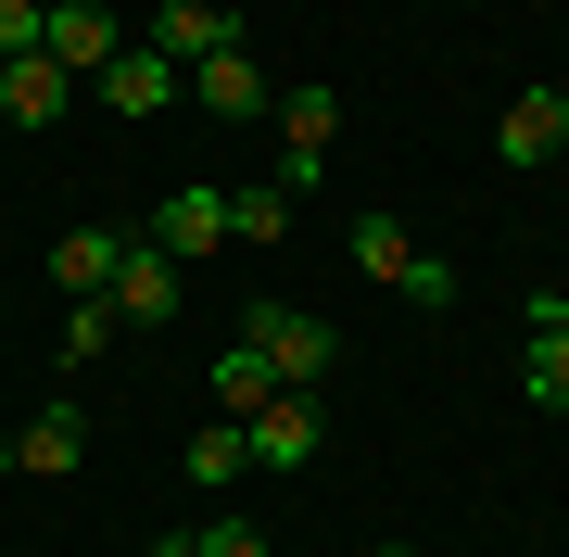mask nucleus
I'll return each mask as SVG.
<instances>
[{"label":"nucleus","mask_w":569,"mask_h":557,"mask_svg":"<svg viewBox=\"0 0 569 557\" xmlns=\"http://www.w3.org/2000/svg\"><path fill=\"white\" fill-rule=\"evenodd\" d=\"M241 342L279 368V392H317L329 368H342V330H329V317H305V305H279V291H253V305H241Z\"/></svg>","instance_id":"nucleus-1"},{"label":"nucleus","mask_w":569,"mask_h":557,"mask_svg":"<svg viewBox=\"0 0 569 557\" xmlns=\"http://www.w3.org/2000/svg\"><path fill=\"white\" fill-rule=\"evenodd\" d=\"M102 305L127 317V330H164V317L190 305V267H178L164 241H140V228H127V253H114V291H102Z\"/></svg>","instance_id":"nucleus-2"},{"label":"nucleus","mask_w":569,"mask_h":557,"mask_svg":"<svg viewBox=\"0 0 569 557\" xmlns=\"http://www.w3.org/2000/svg\"><path fill=\"white\" fill-rule=\"evenodd\" d=\"M241 444H253V469H266V481H291V469H317L329 406H317V392H266V406L241 418Z\"/></svg>","instance_id":"nucleus-3"},{"label":"nucleus","mask_w":569,"mask_h":557,"mask_svg":"<svg viewBox=\"0 0 569 557\" xmlns=\"http://www.w3.org/2000/svg\"><path fill=\"white\" fill-rule=\"evenodd\" d=\"M140 241H164V253H178V267H203V253H228V190H216V178H190V190H164Z\"/></svg>","instance_id":"nucleus-4"},{"label":"nucleus","mask_w":569,"mask_h":557,"mask_svg":"<svg viewBox=\"0 0 569 557\" xmlns=\"http://www.w3.org/2000/svg\"><path fill=\"white\" fill-rule=\"evenodd\" d=\"M493 152H507V166H557V152H569V89H557V77H531L519 102L493 115Z\"/></svg>","instance_id":"nucleus-5"},{"label":"nucleus","mask_w":569,"mask_h":557,"mask_svg":"<svg viewBox=\"0 0 569 557\" xmlns=\"http://www.w3.org/2000/svg\"><path fill=\"white\" fill-rule=\"evenodd\" d=\"M152 51H164V63L190 77V63L241 51V13H228V0H164V13H152Z\"/></svg>","instance_id":"nucleus-6"},{"label":"nucleus","mask_w":569,"mask_h":557,"mask_svg":"<svg viewBox=\"0 0 569 557\" xmlns=\"http://www.w3.org/2000/svg\"><path fill=\"white\" fill-rule=\"evenodd\" d=\"M39 51L63 63V77H102V63H114L127 39H114V13H102V0H51V26H39Z\"/></svg>","instance_id":"nucleus-7"},{"label":"nucleus","mask_w":569,"mask_h":557,"mask_svg":"<svg viewBox=\"0 0 569 557\" xmlns=\"http://www.w3.org/2000/svg\"><path fill=\"white\" fill-rule=\"evenodd\" d=\"M102 102H114V115H164V102H190V77H178L152 39H127V51L102 63Z\"/></svg>","instance_id":"nucleus-8"},{"label":"nucleus","mask_w":569,"mask_h":557,"mask_svg":"<svg viewBox=\"0 0 569 557\" xmlns=\"http://www.w3.org/2000/svg\"><path fill=\"white\" fill-rule=\"evenodd\" d=\"M114 253H127V228H63V241H51L63 305H102V291H114Z\"/></svg>","instance_id":"nucleus-9"},{"label":"nucleus","mask_w":569,"mask_h":557,"mask_svg":"<svg viewBox=\"0 0 569 557\" xmlns=\"http://www.w3.org/2000/svg\"><path fill=\"white\" fill-rule=\"evenodd\" d=\"M63 102H77V77H63L51 51H13V63H0V115H13V127H51Z\"/></svg>","instance_id":"nucleus-10"},{"label":"nucleus","mask_w":569,"mask_h":557,"mask_svg":"<svg viewBox=\"0 0 569 557\" xmlns=\"http://www.w3.org/2000/svg\"><path fill=\"white\" fill-rule=\"evenodd\" d=\"M190 102H203V115H266L279 89H266L253 51H216V63H190Z\"/></svg>","instance_id":"nucleus-11"},{"label":"nucleus","mask_w":569,"mask_h":557,"mask_svg":"<svg viewBox=\"0 0 569 557\" xmlns=\"http://www.w3.org/2000/svg\"><path fill=\"white\" fill-rule=\"evenodd\" d=\"M266 115H279V152H329V140H342V89H329V77L279 89V102H266Z\"/></svg>","instance_id":"nucleus-12"},{"label":"nucleus","mask_w":569,"mask_h":557,"mask_svg":"<svg viewBox=\"0 0 569 557\" xmlns=\"http://www.w3.org/2000/svg\"><path fill=\"white\" fill-rule=\"evenodd\" d=\"M77 456H89V418H77V406H39V418L13 431V469H39V481L77 469Z\"/></svg>","instance_id":"nucleus-13"},{"label":"nucleus","mask_w":569,"mask_h":557,"mask_svg":"<svg viewBox=\"0 0 569 557\" xmlns=\"http://www.w3.org/2000/svg\"><path fill=\"white\" fill-rule=\"evenodd\" d=\"M519 392L569 418V330H519Z\"/></svg>","instance_id":"nucleus-14"},{"label":"nucleus","mask_w":569,"mask_h":557,"mask_svg":"<svg viewBox=\"0 0 569 557\" xmlns=\"http://www.w3.org/2000/svg\"><path fill=\"white\" fill-rule=\"evenodd\" d=\"M266 392H279V368H266L253 342H228V355H216V418H253Z\"/></svg>","instance_id":"nucleus-15"},{"label":"nucleus","mask_w":569,"mask_h":557,"mask_svg":"<svg viewBox=\"0 0 569 557\" xmlns=\"http://www.w3.org/2000/svg\"><path fill=\"white\" fill-rule=\"evenodd\" d=\"M342 241H355V267H367V279H406V267H418V241H406V216H355Z\"/></svg>","instance_id":"nucleus-16"},{"label":"nucleus","mask_w":569,"mask_h":557,"mask_svg":"<svg viewBox=\"0 0 569 557\" xmlns=\"http://www.w3.org/2000/svg\"><path fill=\"white\" fill-rule=\"evenodd\" d=\"M279 228H291V190L279 178H241V190H228V241H279Z\"/></svg>","instance_id":"nucleus-17"},{"label":"nucleus","mask_w":569,"mask_h":557,"mask_svg":"<svg viewBox=\"0 0 569 557\" xmlns=\"http://www.w3.org/2000/svg\"><path fill=\"white\" fill-rule=\"evenodd\" d=\"M190 481H253V444H241V418H203V431H190Z\"/></svg>","instance_id":"nucleus-18"},{"label":"nucleus","mask_w":569,"mask_h":557,"mask_svg":"<svg viewBox=\"0 0 569 557\" xmlns=\"http://www.w3.org/2000/svg\"><path fill=\"white\" fill-rule=\"evenodd\" d=\"M152 557H266V533L253 519H203V533H164Z\"/></svg>","instance_id":"nucleus-19"},{"label":"nucleus","mask_w":569,"mask_h":557,"mask_svg":"<svg viewBox=\"0 0 569 557\" xmlns=\"http://www.w3.org/2000/svg\"><path fill=\"white\" fill-rule=\"evenodd\" d=\"M127 330V317L114 305H77V317H63V368H102V342Z\"/></svg>","instance_id":"nucleus-20"},{"label":"nucleus","mask_w":569,"mask_h":557,"mask_svg":"<svg viewBox=\"0 0 569 557\" xmlns=\"http://www.w3.org/2000/svg\"><path fill=\"white\" fill-rule=\"evenodd\" d=\"M392 291H406V305H418V317H443V305H456V267H443V253H418V267H406V279H392Z\"/></svg>","instance_id":"nucleus-21"},{"label":"nucleus","mask_w":569,"mask_h":557,"mask_svg":"<svg viewBox=\"0 0 569 557\" xmlns=\"http://www.w3.org/2000/svg\"><path fill=\"white\" fill-rule=\"evenodd\" d=\"M39 26H51V0H0V63H13V51H39Z\"/></svg>","instance_id":"nucleus-22"},{"label":"nucleus","mask_w":569,"mask_h":557,"mask_svg":"<svg viewBox=\"0 0 569 557\" xmlns=\"http://www.w3.org/2000/svg\"><path fill=\"white\" fill-rule=\"evenodd\" d=\"M519 330H569V279H557V291H531V305H519Z\"/></svg>","instance_id":"nucleus-23"},{"label":"nucleus","mask_w":569,"mask_h":557,"mask_svg":"<svg viewBox=\"0 0 569 557\" xmlns=\"http://www.w3.org/2000/svg\"><path fill=\"white\" fill-rule=\"evenodd\" d=\"M0 481H26V469H13V431H0Z\"/></svg>","instance_id":"nucleus-24"},{"label":"nucleus","mask_w":569,"mask_h":557,"mask_svg":"<svg viewBox=\"0 0 569 557\" xmlns=\"http://www.w3.org/2000/svg\"><path fill=\"white\" fill-rule=\"evenodd\" d=\"M380 557H418V545H380Z\"/></svg>","instance_id":"nucleus-25"}]
</instances>
